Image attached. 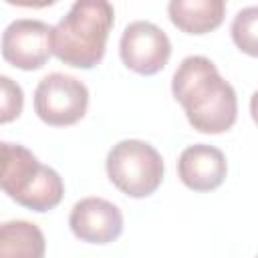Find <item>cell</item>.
Returning <instances> with one entry per match:
<instances>
[{"label":"cell","instance_id":"1","mask_svg":"<svg viewBox=\"0 0 258 258\" xmlns=\"http://www.w3.org/2000/svg\"><path fill=\"white\" fill-rule=\"evenodd\" d=\"M171 93L183 107L189 125L200 133L218 135L236 123V91L208 56H185L173 73Z\"/></svg>","mask_w":258,"mask_h":258},{"label":"cell","instance_id":"2","mask_svg":"<svg viewBox=\"0 0 258 258\" xmlns=\"http://www.w3.org/2000/svg\"><path fill=\"white\" fill-rule=\"evenodd\" d=\"M115 10L105 0H79L50 28V52L75 69L97 67L107 48Z\"/></svg>","mask_w":258,"mask_h":258},{"label":"cell","instance_id":"3","mask_svg":"<svg viewBox=\"0 0 258 258\" xmlns=\"http://www.w3.org/2000/svg\"><path fill=\"white\" fill-rule=\"evenodd\" d=\"M0 189L34 212L56 208L64 196V183L52 167L42 165L26 147L6 141H0Z\"/></svg>","mask_w":258,"mask_h":258},{"label":"cell","instance_id":"4","mask_svg":"<svg viewBox=\"0 0 258 258\" xmlns=\"http://www.w3.org/2000/svg\"><path fill=\"white\" fill-rule=\"evenodd\" d=\"M105 167L111 183L129 198H147L163 181L159 151L141 139H123L113 145Z\"/></svg>","mask_w":258,"mask_h":258},{"label":"cell","instance_id":"5","mask_svg":"<svg viewBox=\"0 0 258 258\" xmlns=\"http://www.w3.org/2000/svg\"><path fill=\"white\" fill-rule=\"evenodd\" d=\"M89 107V91L83 81L64 73H50L36 85L34 111L46 125L67 127L81 121Z\"/></svg>","mask_w":258,"mask_h":258},{"label":"cell","instance_id":"6","mask_svg":"<svg viewBox=\"0 0 258 258\" xmlns=\"http://www.w3.org/2000/svg\"><path fill=\"white\" fill-rule=\"evenodd\" d=\"M119 54L127 69L149 77L167 64L171 56V42L157 24L135 20L121 34Z\"/></svg>","mask_w":258,"mask_h":258},{"label":"cell","instance_id":"7","mask_svg":"<svg viewBox=\"0 0 258 258\" xmlns=\"http://www.w3.org/2000/svg\"><path fill=\"white\" fill-rule=\"evenodd\" d=\"M50 28L42 20L18 18L2 32L0 50L8 64L20 71L42 69L50 52Z\"/></svg>","mask_w":258,"mask_h":258},{"label":"cell","instance_id":"8","mask_svg":"<svg viewBox=\"0 0 258 258\" xmlns=\"http://www.w3.org/2000/svg\"><path fill=\"white\" fill-rule=\"evenodd\" d=\"M69 226L83 242L109 244L115 242L123 232V214L109 200L85 198L73 206Z\"/></svg>","mask_w":258,"mask_h":258},{"label":"cell","instance_id":"9","mask_svg":"<svg viewBox=\"0 0 258 258\" xmlns=\"http://www.w3.org/2000/svg\"><path fill=\"white\" fill-rule=\"evenodd\" d=\"M228 163L224 153L206 143L189 145L177 159V175L194 191H212L226 179Z\"/></svg>","mask_w":258,"mask_h":258},{"label":"cell","instance_id":"10","mask_svg":"<svg viewBox=\"0 0 258 258\" xmlns=\"http://www.w3.org/2000/svg\"><path fill=\"white\" fill-rule=\"evenodd\" d=\"M167 14L173 26L185 34H206L216 30L226 14L222 0H171Z\"/></svg>","mask_w":258,"mask_h":258},{"label":"cell","instance_id":"11","mask_svg":"<svg viewBox=\"0 0 258 258\" xmlns=\"http://www.w3.org/2000/svg\"><path fill=\"white\" fill-rule=\"evenodd\" d=\"M46 240L42 230L26 220L0 224V258H44Z\"/></svg>","mask_w":258,"mask_h":258},{"label":"cell","instance_id":"12","mask_svg":"<svg viewBox=\"0 0 258 258\" xmlns=\"http://www.w3.org/2000/svg\"><path fill=\"white\" fill-rule=\"evenodd\" d=\"M256 22H258V8L256 6H248L244 10H240L234 16L232 22V40L236 42V46L250 54L256 56Z\"/></svg>","mask_w":258,"mask_h":258},{"label":"cell","instance_id":"13","mask_svg":"<svg viewBox=\"0 0 258 258\" xmlns=\"http://www.w3.org/2000/svg\"><path fill=\"white\" fill-rule=\"evenodd\" d=\"M22 107H24L22 87L14 79L0 75V123H12L14 119H18Z\"/></svg>","mask_w":258,"mask_h":258}]
</instances>
